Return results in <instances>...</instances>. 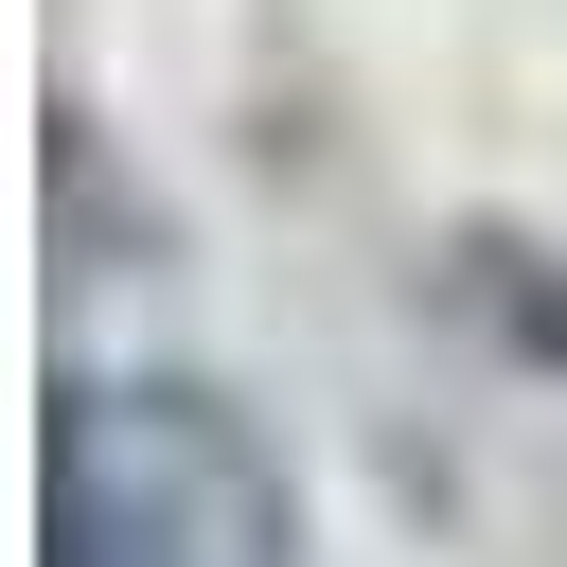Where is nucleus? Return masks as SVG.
Returning <instances> with one entry per match:
<instances>
[{"instance_id": "f257e3e1", "label": "nucleus", "mask_w": 567, "mask_h": 567, "mask_svg": "<svg viewBox=\"0 0 567 567\" xmlns=\"http://www.w3.org/2000/svg\"><path fill=\"white\" fill-rule=\"evenodd\" d=\"M35 567H301V478L213 372H71L35 443Z\"/></svg>"}]
</instances>
